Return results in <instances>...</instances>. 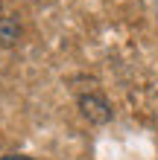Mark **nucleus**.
<instances>
[{"instance_id":"1","label":"nucleus","mask_w":158,"mask_h":160,"mask_svg":"<svg viewBox=\"0 0 158 160\" xmlns=\"http://www.w3.org/2000/svg\"><path fill=\"white\" fill-rule=\"evenodd\" d=\"M3 160H30V157H21V154H12V157H3Z\"/></svg>"}]
</instances>
